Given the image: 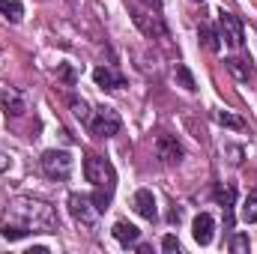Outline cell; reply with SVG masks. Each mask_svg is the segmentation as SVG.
<instances>
[{
  "label": "cell",
  "mask_w": 257,
  "mask_h": 254,
  "mask_svg": "<svg viewBox=\"0 0 257 254\" xmlns=\"http://www.w3.org/2000/svg\"><path fill=\"white\" fill-rule=\"evenodd\" d=\"M0 15H6L12 24H18L24 18V6L18 0H0Z\"/></svg>",
  "instance_id": "cell-18"
},
{
  "label": "cell",
  "mask_w": 257,
  "mask_h": 254,
  "mask_svg": "<svg viewBox=\"0 0 257 254\" xmlns=\"http://www.w3.org/2000/svg\"><path fill=\"white\" fill-rule=\"evenodd\" d=\"M162 248H165V251H180V239H177V236H165V239H162Z\"/></svg>",
  "instance_id": "cell-25"
},
{
  "label": "cell",
  "mask_w": 257,
  "mask_h": 254,
  "mask_svg": "<svg viewBox=\"0 0 257 254\" xmlns=\"http://www.w3.org/2000/svg\"><path fill=\"white\" fill-rule=\"evenodd\" d=\"M132 203H135V212H138L141 218H147V221H156V218H159L156 197H153V191H150V189H138Z\"/></svg>",
  "instance_id": "cell-13"
},
{
  "label": "cell",
  "mask_w": 257,
  "mask_h": 254,
  "mask_svg": "<svg viewBox=\"0 0 257 254\" xmlns=\"http://www.w3.org/2000/svg\"><path fill=\"white\" fill-rule=\"evenodd\" d=\"M57 75L63 78V81H66V84H69V87L75 84V69H72V66H69V63H63V66H60V69H57Z\"/></svg>",
  "instance_id": "cell-23"
},
{
  "label": "cell",
  "mask_w": 257,
  "mask_h": 254,
  "mask_svg": "<svg viewBox=\"0 0 257 254\" xmlns=\"http://www.w3.org/2000/svg\"><path fill=\"white\" fill-rule=\"evenodd\" d=\"M153 150H156V159H159L162 165H180L183 156H186V150H183V144L177 141V135H159L156 144H153Z\"/></svg>",
  "instance_id": "cell-7"
},
{
  "label": "cell",
  "mask_w": 257,
  "mask_h": 254,
  "mask_svg": "<svg viewBox=\"0 0 257 254\" xmlns=\"http://www.w3.org/2000/svg\"><path fill=\"white\" fill-rule=\"evenodd\" d=\"M6 171H9V153L0 150V174H6Z\"/></svg>",
  "instance_id": "cell-27"
},
{
  "label": "cell",
  "mask_w": 257,
  "mask_h": 254,
  "mask_svg": "<svg viewBox=\"0 0 257 254\" xmlns=\"http://www.w3.org/2000/svg\"><path fill=\"white\" fill-rule=\"evenodd\" d=\"M242 221L245 224H257V189L242 200Z\"/></svg>",
  "instance_id": "cell-20"
},
{
  "label": "cell",
  "mask_w": 257,
  "mask_h": 254,
  "mask_svg": "<svg viewBox=\"0 0 257 254\" xmlns=\"http://www.w3.org/2000/svg\"><path fill=\"white\" fill-rule=\"evenodd\" d=\"M227 245H230V251H248V245H251V242H248V236H242V233H233Z\"/></svg>",
  "instance_id": "cell-22"
},
{
  "label": "cell",
  "mask_w": 257,
  "mask_h": 254,
  "mask_svg": "<svg viewBox=\"0 0 257 254\" xmlns=\"http://www.w3.org/2000/svg\"><path fill=\"white\" fill-rule=\"evenodd\" d=\"M93 81H96L102 90H117V87L126 84V78H123L120 72L108 69V66H96V69H93Z\"/></svg>",
  "instance_id": "cell-14"
},
{
  "label": "cell",
  "mask_w": 257,
  "mask_h": 254,
  "mask_svg": "<svg viewBox=\"0 0 257 254\" xmlns=\"http://www.w3.org/2000/svg\"><path fill=\"white\" fill-rule=\"evenodd\" d=\"M72 114H75L84 126H90V120H93V111H90V105H87L84 99H72Z\"/></svg>",
  "instance_id": "cell-21"
},
{
  "label": "cell",
  "mask_w": 257,
  "mask_h": 254,
  "mask_svg": "<svg viewBox=\"0 0 257 254\" xmlns=\"http://www.w3.org/2000/svg\"><path fill=\"white\" fill-rule=\"evenodd\" d=\"M218 36H221L230 48H242L245 30H242L239 15H233V12H218Z\"/></svg>",
  "instance_id": "cell-6"
},
{
  "label": "cell",
  "mask_w": 257,
  "mask_h": 254,
  "mask_svg": "<svg viewBox=\"0 0 257 254\" xmlns=\"http://www.w3.org/2000/svg\"><path fill=\"white\" fill-rule=\"evenodd\" d=\"M84 177H87V183H93L96 189H111L114 191L117 174H114L111 162L102 159V156H93V153H90V156L84 159Z\"/></svg>",
  "instance_id": "cell-2"
},
{
  "label": "cell",
  "mask_w": 257,
  "mask_h": 254,
  "mask_svg": "<svg viewBox=\"0 0 257 254\" xmlns=\"http://www.w3.org/2000/svg\"><path fill=\"white\" fill-rule=\"evenodd\" d=\"M0 102H3L6 114H12V117H21V114L27 111V96H24L18 87H3V90H0Z\"/></svg>",
  "instance_id": "cell-10"
},
{
  "label": "cell",
  "mask_w": 257,
  "mask_h": 254,
  "mask_svg": "<svg viewBox=\"0 0 257 254\" xmlns=\"http://www.w3.org/2000/svg\"><path fill=\"white\" fill-rule=\"evenodd\" d=\"M69 215L75 218V224H81L84 230H93L99 224V206L93 203V197L87 194H69Z\"/></svg>",
  "instance_id": "cell-3"
},
{
  "label": "cell",
  "mask_w": 257,
  "mask_h": 254,
  "mask_svg": "<svg viewBox=\"0 0 257 254\" xmlns=\"http://www.w3.org/2000/svg\"><path fill=\"white\" fill-rule=\"evenodd\" d=\"M132 18H135V24L141 27V33L144 36H150V39H168V24L162 21V15L156 12V9H132Z\"/></svg>",
  "instance_id": "cell-4"
},
{
  "label": "cell",
  "mask_w": 257,
  "mask_h": 254,
  "mask_svg": "<svg viewBox=\"0 0 257 254\" xmlns=\"http://www.w3.org/2000/svg\"><path fill=\"white\" fill-rule=\"evenodd\" d=\"M111 233H114V239L123 242V245H138V239H141V230H138L135 224H128V221H117V224L111 227Z\"/></svg>",
  "instance_id": "cell-15"
},
{
  "label": "cell",
  "mask_w": 257,
  "mask_h": 254,
  "mask_svg": "<svg viewBox=\"0 0 257 254\" xmlns=\"http://www.w3.org/2000/svg\"><path fill=\"white\" fill-rule=\"evenodd\" d=\"M168 218H171V224H180V221H183V209H180V206H174Z\"/></svg>",
  "instance_id": "cell-26"
},
{
  "label": "cell",
  "mask_w": 257,
  "mask_h": 254,
  "mask_svg": "<svg viewBox=\"0 0 257 254\" xmlns=\"http://www.w3.org/2000/svg\"><path fill=\"white\" fill-rule=\"evenodd\" d=\"M212 194H215V203H218V206L224 209V227L230 230V227H233V215H230V212H233V200H236V189H233L230 183H227V186H224V183H218Z\"/></svg>",
  "instance_id": "cell-11"
},
{
  "label": "cell",
  "mask_w": 257,
  "mask_h": 254,
  "mask_svg": "<svg viewBox=\"0 0 257 254\" xmlns=\"http://www.w3.org/2000/svg\"><path fill=\"white\" fill-rule=\"evenodd\" d=\"M39 165H42L45 177H51V180H69L75 162H72V156L66 150H48V153H42Z\"/></svg>",
  "instance_id": "cell-5"
},
{
  "label": "cell",
  "mask_w": 257,
  "mask_h": 254,
  "mask_svg": "<svg viewBox=\"0 0 257 254\" xmlns=\"http://www.w3.org/2000/svg\"><path fill=\"white\" fill-rule=\"evenodd\" d=\"M141 3H144L147 9H156V12H162V3H165V0H141Z\"/></svg>",
  "instance_id": "cell-28"
},
{
  "label": "cell",
  "mask_w": 257,
  "mask_h": 254,
  "mask_svg": "<svg viewBox=\"0 0 257 254\" xmlns=\"http://www.w3.org/2000/svg\"><path fill=\"white\" fill-rule=\"evenodd\" d=\"M197 36H200V42H203V48L206 51H221V36H218V30L215 27H209V24H200L197 27Z\"/></svg>",
  "instance_id": "cell-16"
},
{
  "label": "cell",
  "mask_w": 257,
  "mask_h": 254,
  "mask_svg": "<svg viewBox=\"0 0 257 254\" xmlns=\"http://www.w3.org/2000/svg\"><path fill=\"white\" fill-rule=\"evenodd\" d=\"M192 236L197 245H209L212 242V236H215V218L209 212H200L192 221Z\"/></svg>",
  "instance_id": "cell-9"
},
{
  "label": "cell",
  "mask_w": 257,
  "mask_h": 254,
  "mask_svg": "<svg viewBox=\"0 0 257 254\" xmlns=\"http://www.w3.org/2000/svg\"><path fill=\"white\" fill-rule=\"evenodd\" d=\"M9 221L24 224V227H30L33 233H36V230H57V227H60L54 206L45 203V200H36V197H15V200L9 203Z\"/></svg>",
  "instance_id": "cell-1"
},
{
  "label": "cell",
  "mask_w": 257,
  "mask_h": 254,
  "mask_svg": "<svg viewBox=\"0 0 257 254\" xmlns=\"http://www.w3.org/2000/svg\"><path fill=\"white\" fill-rule=\"evenodd\" d=\"M224 69H227L236 81H242V84H254V81H257V69L251 66V60H242V57H227V60H224Z\"/></svg>",
  "instance_id": "cell-12"
},
{
  "label": "cell",
  "mask_w": 257,
  "mask_h": 254,
  "mask_svg": "<svg viewBox=\"0 0 257 254\" xmlns=\"http://www.w3.org/2000/svg\"><path fill=\"white\" fill-rule=\"evenodd\" d=\"M174 81H177V84H180L186 93H194V90H197V81H194V75L189 72V66H183V63L174 69Z\"/></svg>",
  "instance_id": "cell-17"
},
{
  "label": "cell",
  "mask_w": 257,
  "mask_h": 254,
  "mask_svg": "<svg viewBox=\"0 0 257 254\" xmlns=\"http://www.w3.org/2000/svg\"><path fill=\"white\" fill-rule=\"evenodd\" d=\"M212 117H215V123H218V126L236 129V132H242V129H245V120H242V117H236V114H230V111H215Z\"/></svg>",
  "instance_id": "cell-19"
},
{
  "label": "cell",
  "mask_w": 257,
  "mask_h": 254,
  "mask_svg": "<svg viewBox=\"0 0 257 254\" xmlns=\"http://www.w3.org/2000/svg\"><path fill=\"white\" fill-rule=\"evenodd\" d=\"M224 153L230 156V165H239L242 162V147H224Z\"/></svg>",
  "instance_id": "cell-24"
},
{
  "label": "cell",
  "mask_w": 257,
  "mask_h": 254,
  "mask_svg": "<svg viewBox=\"0 0 257 254\" xmlns=\"http://www.w3.org/2000/svg\"><path fill=\"white\" fill-rule=\"evenodd\" d=\"M123 126V120L117 117V111L114 108H99L96 114H93V120H90V132L96 135V138H111V135H117Z\"/></svg>",
  "instance_id": "cell-8"
}]
</instances>
